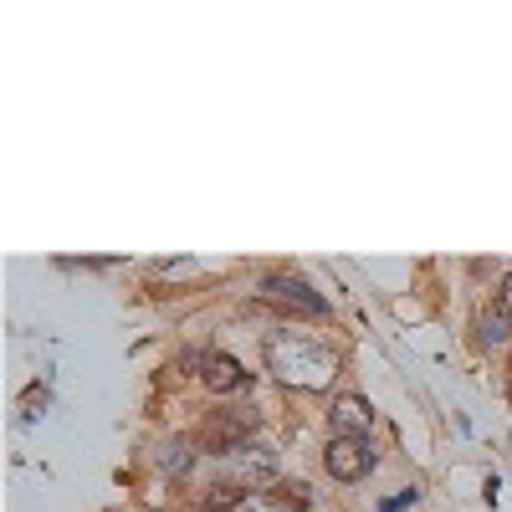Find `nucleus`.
Segmentation results:
<instances>
[{"instance_id": "12", "label": "nucleus", "mask_w": 512, "mask_h": 512, "mask_svg": "<svg viewBox=\"0 0 512 512\" xmlns=\"http://www.w3.org/2000/svg\"><path fill=\"white\" fill-rule=\"evenodd\" d=\"M47 400H52L47 390H31V395H26V405H21V420H26V425H36L41 415H47Z\"/></svg>"}, {"instance_id": "8", "label": "nucleus", "mask_w": 512, "mask_h": 512, "mask_svg": "<svg viewBox=\"0 0 512 512\" xmlns=\"http://www.w3.org/2000/svg\"><path fill=\"white\" fill-rule=\"evenodd\" d=\"M267 502L282 507V512H313V492H308L303 482H277V487L267 492Z\"/></svg>"}, {"instance_id": "4", "label": "nucleus", "mask_w": 512, "mask_h": 512, "mask_svg": "<svg viewBox=\"0 0 512 512\" xmlns=\"http://www.w3.org/2000/svg\"><path fill=\"white\" fill-rule=\"evenodd\" d=\"M226 461H231L236 487H277V451H272V446L246 441V446H236Z\"/></svg>"}, {"instance_id": "11", "label": "nucleus", "mask_w": 512, "mask_h": 512, "mask_svg": "<svg viewBox=\"0 0 512 512\" xmlns=\"http://www.w3.org/2000/svg\"><path fill=\"white\" fill-rule=\"evenodd\" d=\"M507 338V313H482L477 318V344H502Z\"/></svg>"}, {"instance_id": "7", "label": "nucleus", "mask_w": 512, "mask_h": 512, "mask_svg": "<svg viewBox=\"0 0 512 512\" xmlns=\"http://www.w3.org/2000/svg\"><path fill=\"white\" fill-rule=\"evenodd\" d=\"M200 374H205V390H216V395H231V390H241V384H246V369L231 354H210Z\"/></svg>"}, {"instance_id": "3", "label": "nucleus", "mask_w": 512, "mask_h": 512, "mask_svg": "<svg viewBox=\"0 0 512 512\" xmlns=\"http://www.w3.org/2000/svg\"><path fill=\"white\" fill-rule=\"evenodd\" d=\"M262 292L272 297V303H287V308L308 313V318H323V313H328V297H323L318 287H308L297 272H267V277H262Z\"/></svg>"}, {"instance_id": "14", "label": "nucleus", "mask_w": 512, "mask_h": 512, "mask_svg": "<svg viewBox=\"0 0 512 512\" xmlns=\"http://www.w3.org/2000/svg\"><path fill=\"white\" fill-rule=\"evenodd\" d=\"M415 497H420V492H415V487H410V492H400V497H390V502H384V507H379V512H400V507H410V502H415Z\"/></svg>"}, {"instance_id": "1", "label": "nucleus", "mask_w": 512, "mask_h": 512, "mask_svg": "<svg viewBox=\"0 0 512 512\" xmlns=\"http://www.w3.org/2000/svg\"><path fill=\"white\" fill-rule=\"evenodd\" d=\"M267 364H272L277 379L303 384V390H318V384H328L338 374V354L323 349V344H308V338H297V333L267 338Z\"/></svg>"}, {"instance_id": "16", "label": "nucleus", "mask_w": 512, "mask_h": 512, "mask_svg": "<svg viewBox=\"0 0 512 512\" xmlns=\"http://www.w3.org/2000/svg\"><path fill=\"white\" fill-rule=\"evenodd\" d=\"M236 512H246V507H236Z\"/></svg>"}, {"instance_id": "6", "label": "nucleus", "mask_w": 512, "mask_h": 512, "mask_svg": "<svg viewBox=\"0 0 512 512\" xmlns=\"http://www.w3.org/2000/svg\"><path fill=\"white\" fill-rule=\"evenodd\" d=\"M328 420H333V431H338V436L364 441V436H369V425H374V410H369V400H359V395H338L333 410H328Z\"/></svg>"}, {"instance_id": "2", "label": "nucleus", "mask_w": 512, "mask_h": 512, "mask_svg": "<svg viewBox=\"0 0 512 512\" xmlns=\"http://www.w3.org/2000/svg\"><path fill=\"white\" fill-rule=\"evenodd\" d=\"M256 415L251 405L246 410H216V415H205V425L195 431V446L205 451V456H231L236 446H246V436L256 431Z\"/></svg>"}, {"instance_id": "10", "label": "nucleus", "mask_w": 512, "mask_h": 512, "mask_svg": "<svg viewBox=\"0 0 512 512\" xmlns=\"http://www.w3.org/2000/svg\"><path fill=\"white\" fill-rule=\"evenodd\" d=\"M236 502H241V487H236V482H216V487L195 502V512H226V507H236Z\"/></svg>"}, {"instance_id": "15", "label": "nucleus", "mask_w": 512, "mask_h": 512, "mask_svg": "<svg viewBox=\"0 0 512 512\" xmlns=\"http://www.w3.org/2000/svg\"><path fill=\"white\" fill-rule=\"evenodd\" d=\"M507 395H512V374H507Z\"/></svg>"}, {"instance_id": "5", "label": "nucleus", "mask_w": 512, "mask_h": 512, "mask_svg": "<svg viewBox=\"0 0 512 512\" xmlns=\"http://www.w3.org/2000/svg\"><path fill=\"white\" fill-rule=\"evenodd\" d=\"M323 461H328V477H338V482H359V477L374 472V451H369V441H354V436H333Z\"/></svg>"}, {"instance_id": "13", "label": "nucleus", "mask_w": 512, "mask_h": 512, "mask_svg": "<svg viewBox=\"0 0 512 512\" xmlns=\"http://www.w3.org/2000/svg\"><path fill=\"white\" fill-rule=\"evenodd\" d=\"M497 313H507V318H512V272L502 277V292H497Z\"/></svg>"}, {"instance_id": "9", "label": "nucleus", "mask_w": 512, "mask_h": 512, "mask_svg": "<svg viewBox=\"0 0 512 512\" xmlns=\"http://www.w3.org/2000/svg\"><path fill=\"white\" fill-rule=\"evenodd\" d=\"M190 461H195V451H190V441H180V436H169L164 446H159V466L164 472H190Z\"/></svg>"}]
</instances>
